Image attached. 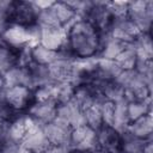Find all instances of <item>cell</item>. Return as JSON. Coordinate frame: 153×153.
I'll list each match as a JSON object with an SVG mask.
<instances>
[{
	"instance_id": "6da1fadb",
	"label": "cell",
	"mask_w": 153,
	"mask_h": 153,
	"mask_svg": "<svg viewBox=\"0 0 153 153\" xmlns=\"http://www.w3.org/2000/svg\"><path fill=\"white\" fill-rule=\"evenodd\" d=\"M66 45L76 59L97 57L100 35L86 19L76 18L67 30Z\"/></svg>"
},
{
	"instance_id": "7a4b0ae2",
	"label": "cell",
	"mask_w": 153,
	"mask_h": 153,
	"mask_svg": "<svg viewBox=\"0 0 153 153\" xmlns=\"http://www.w3.org/2000/svg\"><path fill=\"white\" fill-rule=\"evenodd\" d=\"M127 17L134 23L141 33L151 32L153 20V1L136 0L128 1Z\"/></svg>"
},
{
	"instance_id": "3957f363",
	"label": "cell",
	"mask_w": 153,
	"mask_h": 153,
	"mask_svg": "<svg viewBox=\"0 0 153 153\" xmlns=\"http://www.w3.org/2000/svg\"><path fill=\"white\" fill-rule=\"evenodd\" d=\"M39 10L36 7L33 1L17 0L11 1L10 6V24L20 26H32L37 22Z\"/></svg>"
},
{
	"instance_id": "277c9868",
	"label": "cell",
	"mask_w": 153,
	"mask_h": 153,
	"mask_svg": "<svg viewBox=\"0 0 153 153\" xmlns=\"http://www.w3.org/2000/svg\"><path fill=\"white\" fill-rule=\"evenodd\" d=\"M96 151L100 153L122 152V134L112 126L103 123L96 130Z\"/></svg>"
},
{
	"instance_id": "5b68a950",
	"label": "cell",
	"mask_w": 153,
	"mask_h": 153,
	"mask_svg": "<svg viewBox=\"0 0 153 153\" xmlns=\"http://www.w3.org/2000/svg\"><path fill=\"white\" fill-rule=\"evenodd\" d=\"M85 19L99 32L100 36L109 35V30L112 24L114 16L108 7V1L105 2L93 1V5Z\"/></svg>"
},
{
	"instance_id": "8992f818",
	"label": "cell",
	"mask_w": 153,
	"mask_h": 153,
	"mask_svg": "<svg viewBox=\"0 0 153 153\" xmlns=\"http://www.w3.org/2000/svg\"><path fill=\"white\" fill-rule=\"evenodd\" d=\"M5 102L17 112L24 114L30 105L35 102L33 91L25 86H11L6 87L4 92Z\"/></svg>"
},
{
	"instance_id": "52a82bcc",
	"label": "cell",
	"mask_w": 153,
	"mask_h": 153,
	"mask_svg": "<svg viewBox=\"0 0 153 153\" xmlns=\"http://www.w3.org/2000/svg\"><path fill=\"white\" fill-rule=\"evenodd\" d=\"M141 32L134 25V23L126 16L114 18L109 30V36L126 44H131Z\"/></svg>"
},
{
	"instance_id": "ba28073f",
	"label": "cell",
	"mask_w": 153,
	"mask_h": 153,
	"mask_svg": "<svg viewBox=\"0 0 153 153\" xmlns=\"http://www.w3.org/2000/svg\"><path fill=\"white\" fill-rule=\"evenodd\" d=\"M45 136L51 146H67L69 147L72 127L60 118H55L51 122L43 124Z\"/></svg>"
},
{
	"instance_id": "9c48e42d",
	"label": "cell",
	"mask_w": 153,
	"mask_h": 153,
	"mask_svg": "<svg viewBox=\"0 0 153 153\" xmlns=\"http://www.w3.org/2000/svg\"><path fill=\"white\" fill-rule=\"evenodd\" d=\"M20 145L32 151L33 153H44L51 146L45 136L43 124L36 122L35 120L30 126V128L27 129Z\"/></svg>"
},
{
	"instance_id": "30bf717a",
	"label": "cell",
	"mask_w": 153,
	"mask_h": 153,
	"mask_svg": "<svg viewBox=\"0 0 153 153\" xmlns=\"http://www.w3.org/2000/svg\"><path fill=\"white\" fill-rule=\"evenodd\" d=\"M33 120L26 114H20L18 115L14 120L7 123L6 130H5V142L7 145H20L23 137L25 136L27 129L32 124Z\"/></svg>"
},
{
	"instance_id": "8fae6325",
	"label": "cell",
	"mask_w": 153,
	"mask_h": 153,
	"mask_svg": "<svg viewBox=\"0 0 153 153\" xmlns=\"http://www.w3.org/2000/svg\"><path fill=\"white\" fill-rule=\"evenodd\" d=\"M69 148L96 151V130L91 129L86 124L73 128L71 133Z\"/></svg>"
},
{
	"instance_id": "7c38bea8",
	"label": "cell",
	"mask_w": 153,
	"mask_h": 153,
	"mask_svg": "<svg viewBox=\"0 0 153 153\" xmlns=\"http://www.w3.org/2000/svg\"><path fill=\"white\" fill-rule=\"evenodd\" d=\"M57 103L54 100H35L26 114L41 124H47L56 118Z\"/></svg>"
},
{
	"instance_id": "4fadbf2b",
	"label": "cell",
	"mask_w": 153,
	"mask_h": 153,
	"mask_svg": "<svg viewBox=\"0 0 153 153\" xmlns=\"http://www.w3.org/2000/svg\"><path fill=\"white\" fill-rule=\"evenodd\" d=\"M56 117L69 124L72 128H76L85 124L84 111L72 99L69 102L57 104Z\"/></svg>"
},
{
	"instance_id": "5bb4252c",
	"label": "cell",
	"mask_w": 153,
	"mask_h": 153,
	"mask_svg": "<svg viewBox=\"0 0 153 153\" xmlns=\"http://www.w3.org/2000/svg\"><path fill=\"white\" fill-rule=\"evenodd\" d=\"M4 84L6 87L11 86H25L30 90L33 88V82L31 78V73L27 68V66H16L12 69H10L7 73H5L2 76Z\"/></svg>"
},
{
	"instance_id": "9a60e30c",
	"label": "cell",
	"mask_w": 153,
	"mask_h": 153,
	"mask_svg": "<svg viewBox=\"0 0 153 153\" xmlns=\"http://www.w3.org/2000/svg\"><path fill=\"white\" fill-rule=\"evenodd\" d=\"M67 30L68 27H59V29H41V41L39 44L54 50L59 51L62 49L67 42Z\"/></svg>"
},
{
	"instance_id": "2e32d148",
	"label": "cell",
	"mask_w": 153,
	"mask_h": 153,
	"mask_svg": "<svg viewBox=\"0 0 153 153\" xmlns=\"http://www.w3.org/2000/svg\"><path fill=\"white\" fill-rule=\"evenodd\" d=\"M128 133L133 134L134 136H137L143 140H152L153 134V120L151 114H147L133 122H130L127 127Z\"/></svg>"
},
{
	"instance_id": "e0dca14e",
	"label": "cell",
	"mask_w": 153,
	"mask_h": 153,
	"mask_svg": "<svg viewBox=\"0 0 153 153\" xmlns=\"http://www.w3.org/2000/svg\"><path fill=\"white\" fill-rule=\"evenodd\" d=\"M129 44L122 43L109 35L100 36V47L97 57L99 59H106V60H115L117 55Z\"/></svg>"
},
{
	"instance_id": "ac0fdd59",
	"label": "cell",
	"mask_w": 153,
	"mask_h": 153,
	"mask_svg": "<svg viewBox=\"0 0 153 153\" xmlns=\"http://www.w3.org/2000/svg\"><path fill=\"white\" fill-rule=\"evenodd\" d=\"M19 56L20 50L11 48L5 43L0 44V76L19 65Z\"/></svg>"
},
{
	"instance_id": "d6986e66",
	"label": "cell",
	"mask_w": 153,
	"mask_h": 153,
	"mask_svg": "<svg viewBox=\"0 0 153 153\" xmlns=\"http://www.w3.org/2000/svg\"><path fill=\"white\" fill-rule=\"evenodd\" d=\"M131 47L137 56V60H152L153 48H152L151 32L140 33L136 37V39L131 43Z\"/></svg>"
},
{
	"instance_id": "ffe728a7",
	"label": "cell",
	"mask_w": 153,
	"mask_h": 153,
	"mask_svg": "<svg viewBox=\"0 0 153 153\" xmlns=\"http://www.w3.org/2000/svg\"><path fill=\"white\" fill-rule=\"evenodd\" d=\"M122 134V152L124 153H143V148L146 143L151 140H143L128 131H123Z\"/></svg>"
},
{
	"instance_id": "44dd1931",
	"label": "cell",
	"mask_w": 153,
	"mask_h": 153,
	"mask_svg": "<svg viewBox=\"0 0 153 153\" xmlns=\"http://www.w3.org/2000/svg\"><path fill=\"white\" fill-rule=\"evenodd\" d=\"M128 124H129V118L127 114V99H123V100L115 103L112 127L120 133H123L127 130Z\"/></svg>"
},
{
	"instance_id": "7402d4cb",
	"label": "cell",
	"mask_w": 153,
	"mask_h": 153,
	"mask_svg": "<svg viewBox=\"0 0 153 153\" xmlns=\"http://www.w3.org/2000/svg\"><path fill=\"white\" fill-rule=\"evenodd\" d=\"M127 114H128L129 123L147 114H151V99L127 102Z\"/></svg>"
},
{
	"instance_id": "603a6c76",
	"label": "cell",
	"mask_w": 153,
	"mask_h": 153,
	"mask_svg": "<svg viewBox=\"0 0 153 153\" xmlns=\"http://www.w3.org/2000/svg\"><path fill=\"white\" fill-rule=\"evenodd\" d=\"M31 60L32 62L42 66H49L56 57H57V51L50 50L41 44H37L31 48Z\"/></svg>"
},
{
	"instance_id": "cb8c5ba5",
	"label": "cell",
	"mask_w": 153,
	"mask_h": 153,
	"mask_svg": "<svg viewBox=\"0 0 153 153\" xmlns=\"http://www.w3.org/2000/svg\"><path fill=\"white\" fill-rule=\"evenodd\" d=\"M115 62L122 71H131L135 68L137 62V56L131 47V44L127 45L115 59Z\"/></svg>"
},
{
	"instance_id": "d4e9b609",
	"label": "cell",
	"mask_w": 153,
	"mask_h": 153,
	"mask_svg": "<svg viewBox=\"0 0 153 153\" xmlns=\"http://www.w3.org/2000/svg\"><path fill=\"white\" fill-rule=\"evenodd\" d=\"M84 120H85V124L87 127H90L93 130H97L103 124L99 104L92 105V106L87 108L86 110H84Z\"/></svg>"
},
{
	"instance_id": "484cf974",
	"label": "cell",
	"mask_w": 153,
	"mask_h": 153,
	"mask_svg": "<svg viewBox=\"0 0 153 153\" xmlns=\"http://www.w3.org/2000/svg\"><path fill=\"white\" fill-rule=\"evenodd\" d=\"M99 109H100L103 123L112 126L114 112H115V103L109 102V100H103L102 103H99Z\"/></svg>"
},
{
	"instance_id": "4316f807",
	"label": "cell",
	"mask_w": 153,
	"mask_h": 153,
	"mask_svg": "<svg viewBox=\"0 0 153 153\" xmlns=\"http://www.w3.org/2000/svg\"><path fill=\"white\" fill-rule=\"evenodd\" d=\"M10 6L11 1H0V36L10 25Z\"/></svg>"
},
{
	"instance_id": "83f0119b",
	"label": "cell",
	"mask_w": 153,
	"mask_h": 153,
	"mask_svg": "<svg viewBox=\"0 0 153 153\" xmlns=\"http://www.w3.org/2000/svg\"><path fill=\"white\" fill-rule=\"evenodd\" d=\"M69 149L67 146H50L44 153H68Z\"/></svg>"
},
{
	"instance_id": "f1b7e54d",
	"label": "cell",
	"mask_w": 153,
	"mask_h": 153,
	"mask_svg": "<svg viewBox=\"0 0 153 153\" xmlns=\"http://www.w3.org/2000/svg\"><path fill=\"white\" fill-rule=\"evenodd\" d=\"M54 2H55V1H41V0L33 1V4L36 5V7H37L39 11H43V10H47V8L51 7V6L54 5Z\"/></svg>"
},
{
	"instance_id": "f546056e",
	"label": "cell",
	"mask_w": 153,
	"mask_h": 153,
	"mask_svg": "<svg viewBox=\"0 0 153 153\" xmlns=\"http://www.w3.org/2000/svg\"><path fill=\"white\" fill-rule=\"evenodd\" d=\"M17 146H14V145H7V146H5L1 149L0 153H17Z\"/></svg>"
},
{
	"instance_id": "4dcf8cb0",
	"label": "cell",
	"mask_w": 153,
	"mask_h": 153,
	"mask_svg": "<svg viewBox=\"0 0 153 153\" xmlns=\"http://www.w3.org/2000/svg\"><path fill=\"white\" fill-rule=\"evenodd\" d=\"M17 153H33V152L30 151V149H27L26 147H24L22 145H18L17 146Z\"/></svg>"
},
{
	"instance_id": "1f68e13d",
	"label": "cell",
	"mask_w": 153,
	"mask_h": 153,
	"mask_svg": "<svg viewBox=\"0 0 153 153\" xmlns=\"http://www.w3.org/2000/svg\"><path fill=\"white\" fill-rule=\"evenodd\" d=\"M153 152V146H152V140L148 141L143 148V153H152Z\"/></svg>"
},
{
	"instance_id": "d6a6232c",
	"label": "cell",
	"mask_w": 153,
	"mask_h": 153,
	"mask_svg": "<svg viewBox=\"0 0 153 153\" xmlns=\"http://www.w3.org/2000/svg\"><path fill=\"white\" fill-rule=\"evenodd\" d=\"M68 153H93V151H84V149H69Z\"/></svg>"
},
{
	"instance_id": "836d02e7",
	"label": "cell",
	"mask_w": 153,
	"mask_h": 153,
	"mask_svg": "<svg viewBox=\"0 0 153 153\" xmlns=\"http://www.w3.org/2000/svg\"><path fill=\"white\" fill-rule=\"evenodd\" d=\"M93 153H100V152H98V151H93Z\"/></svg>"
},
{
	"instance_id": "e575fe53",
	"label": "cell",
	"mask_w": 153,
	"mask_h": 153,
	"mask_svg": "<svg viewBox=\"0 0 153 153\" xmlns=\"http://www.w3.org/2000/svg\"><path fill=\"white\" fill-rule=\"evenodd\" d=\"M120 153H124V152H120Z\"/></svg>"
}]
</instances>
